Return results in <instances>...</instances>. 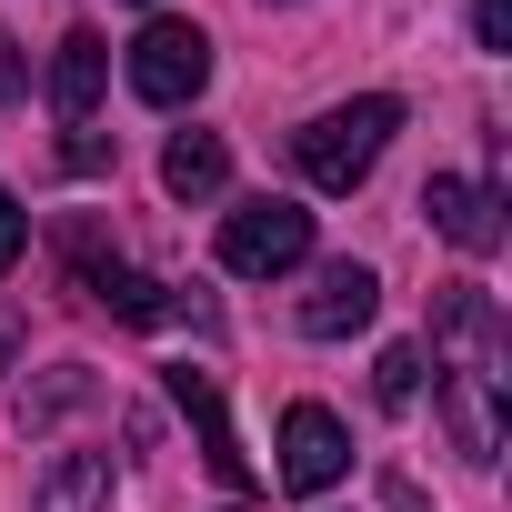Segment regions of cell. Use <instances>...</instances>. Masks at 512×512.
Returning <instances> with one entry per match:
<instances>
[{
    "label": "cell",
    "instance_id": "1",
    "mask_svg": "<svg viewBox=\"0 0 512 512\" xmlns=\"http://www.w3.org/2000/svg\"><path fill=\"white\" fill-rule=\"evenodd\" d=\"M392 131H402V101H392V91H362V101L302 121V131H292V161H302L312 191H362L372 161L392 151Z\"/></svg>",
    "mask_w": 512,
    "mask_h": 512
},
{
    "label": "cell",
    "instance_id": "2",
    "mask_svg": "<svg viewBox=\"0 0 512 512\" xmlns=\"http://www.w3.org/2000/svg\"><path fill=\"white\" fill-rule=\"evenodd\" d=\"M312 262V211L302 201H241L231 221H221V272H241V282H272V272H302Z\"/></svg>",
    "mask_w": 512,
    "mask_h": 512
},
{
    "label": "cell",
    "instance_id": "3",
    "mask_svg": "<svg viewBox=\"0 0 512 512\" xmlns=\"http://www.w3.org/2000/svg\"><path fill=\"white\" fill-rule=\"evenodd\" d=\"M121 71H131V91L151 111H191L201 81H211V41H201V21H141V41H131Z\"/></svg>",
    "mask_w": 512,
    "mask_h": 512
},
{
    "label": "cell",
    "instance_id": "4",
    "mask_svg": "<svg viewBox=\"0 0 512 512\" xmlns=\"http://www.w3.org/2000/svg\"><path fill=\"white\" fill-rule=\"evenodd\" d=\"M422 221L452 241V251H502V181H462V171H432L422 181Z\"/></svg>",
    "mask_w": 512,
    "mask_h": 512
},
{
    "label": "cell",
    "instance_id": "5",
    "mask_svg": "<svg viewBox=\"0 0 512 512\" xmlns=\"http://www.w3.org/2000/svg\"><path fill=\"white\" fill-rule=\"evenodd\" d=\"M342 472H352V432H342L322 402H292V412H282V482H292V492H332Z\"/></svg>",
    "mask_w": 512,
    "mask_h": 512
},
{
    "label": "cell",
    "instance_id": "6",
    "mask_svg": "<svg viewBox=\"0 0 512 512\" xmlns=\"http://www.w3.org/2000/svg\"><path fill=\"white\" fill-rule=\"evenodd\" d=\"M442 402H452V442L472 462L502 452V362H442Z\"/></svg>",
    "mask_w": 512,
    "mask_h": 512
},
{
    "label": "cell",
    "instance_id": "7",
    "mask_svg": "<svg viewBox=\"0 0 512 512\" xmlns=\"http://www.w3.org/2000/svg\"><path fill=\"white\" fill-rule=\"evenodd\" d=\"M372 312H382V282H372L362 262H322L312 292H302V332H312V342H342V332H362Z\"/></svg>",
    "mask_w": 512,
    "mask_h": 512
},
{
    "label": "cell",
    "instance_id": "8",
    "mask_svg": "<svg viewBox=\"0 0 512 512\" xmlns=\"http://www.w3.org/2000/svg\"><path fill=\"white\" fill-rule=\"evenodd\" d=\"M171 402L191 412V432H201V462H211L231 492H251V452H241V432H231V412H221V382L181 362V372H171Z\"/></svg>",
    "mask_w": 512,
    "mask_h": 512
},
{
    "label": "cell",
    "instance_id": "9",
    "mask_svg": "<svg viewBox=\"0 0 512 512\" xmlns=\"http://www.w3.org/2000/svg\"><path fill=\"white\" fill-rule=\"evenodd\" d=\"M71 262H81V292L101 302V312H121V322H171V302H161V282H141V272H121V262H101L91 251V231H71Z\"/></svg>",
    "mask_w": 512,
    "mask_h": 512
},
{
    "label": "cell",
    "instance_id": "10",
    "mask_svg": "<svg viewBox=\"0 0 512 512\" xmlns=\"http://www.w3.org/2000/svg\"><path fill=\"white\" fill-rule=\"evenodd\" d=\"M101 81H111V41H101V31H71V41L51 51V111H61V121H91Z\"/></svg>",
    "mask_w": 512,
    "mask_h": 512
},
{
    "label": "cell",
    "instance_id": "11",
    "mask_svg": "<svg viewBox=\"0 0 512 512\" xmlns=\"http://www.w3.org/2000/svg\"><path fill=\"white\" fill-rule=\"evenodd\" d=\"M221 181H231L221 131H171V151H161V191H171V201H211Z\"/></svg>",
    "mask_w": 512,
    "mask_h": 512
},
{
    "label": "cell",
    "instance_id": "12",
    "mask_svg": "<svg viewBox=\"0 0 512 512\" xmlns=\"http://www.w3.org/2000/svg\"><path fill=\"white\" fill-rule=\"evenodd\" d=\"M31 512H111V452H61Z\"/></svg>",
    "mask_w": 512,
    "mask_h": 512
},
{
    "label": "cell",
    "instance_id": "13",
    "mask_svg": "<svg viewBox=\"0 0 512 512\" xmlns=\"http://www.w3.org/2000/svg\"><path fill=\"white\" fill-rule=\"evenodd\" d=\"M372 392H382V412H412V402H422V342H392V352L372 362Z\"/></svg>",
    "mask_w": 512,
    "mask_h": 512
},
{
    "label": "cell",
    "instance_id": "14",
    "mask_svg": "<svg viewBox=\"0 0 512 512\" xmlns=\"http://www.w3.org/2000/svg\"><path fill=\"white\" fill-rule=\"evenodd\" d=\"M61 171H81V181H91V171H111V141H101L91 121H71V141H61Z\"/></svg>",
    "mask_w": 512,
    "mask_h": 512
},
{
    "label": "cell",
    "instance_id": "15",
    "mask_svg": "<svg viewBox=\"0 0 512 512\" xmlns=\"http://www.w3.org/2000/svg\"><path fill=\"white\" fill-rule=\"evenodd\" d=\"M81 392H91V382H81V372H61V382H41V392H21V422H51V412H71Z\"/></svg>",
    "mask_w": 512,
    "mask_h": 512
},
{
    "label": "cell",
    "instance_id": "16",
    "mask_svg": "<svg viewBox=\"0 0 512 512\" xmlns=\"http://www.w3.org/2000/svg\"><path fill=\"white\" fill-rule=\"evenodd\" d=\"M31 251V211H21V191H0V272H11Z\"/></svg>",
    "mask_w": 512,
    "mask_h": 512
},
{
    "label": "cell",
    "instance_id": "17",
    "mask_svg": "<svg viewBox=\"0 0 512 512\" xmlns=\"http://www.w3.org/2000/svg\"><path fill=\"white\" fill-rule=\"evenodd\" d=\"M472 31H482V51H512V0H472Z\"/></svg>",
    "mask_w": 512,
    "mask_h": 512
},
{
    "label": "cell",
    "instance_id": "18",
    "mask_svg": "<svg viewBox=\"0 0 512 512\" xmlns=\"http://www.w3.org/2000/svg\"><path fill=\"white\" fill-rule=\"evenodd\" d=\"M21 81H31V61H21V41L0 31V101H21Z\"/></svg>",
    "mask_w": 512,
    "mask_h": 512
},
{
    "label": "cell",
    "instance_id": "19",
    "mask_svg": "<svg viewBox=\"0 0 512 512\" xmlns=\"http://www.w3.org/2000/svg\"><path fill=\"white\" fill-rule=\"evenodd\" d=\"M11 352H21V342H11V322H0V362H11Z\"/></svg>",
    "mask_w": 512,
    "mask_h": 512
}]
</instances>
